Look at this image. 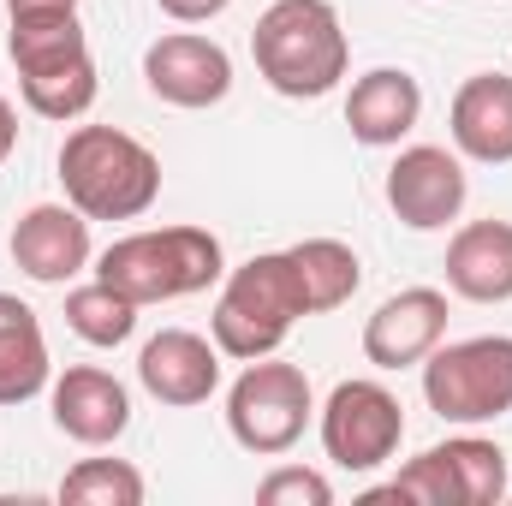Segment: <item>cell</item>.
Returning <instances> with one entry per match:
<instances>
[{"mask_svg": "<svg viewBox=\"0 0 512 506\" xmlns=\"http://www.w3.org/2000/svg\"><path fill=\"white\" fill-rule=\"evenodd\" d=\"M251 54L256 72L274 96H292V102H316L328 96L346 66H352V42H346V24L328 0H274L251 30Z\"/></svg>", "mask_w": 512, "mask_h": 506, "instance_id": "cell-1", "label": "cell"}, {"mask_svg": "<svg viewBox=\"0 0 512 506\" xmlns=\"http://www.w3.org/2000/svg\"><path fill=\"white\" fill-rule=\"evenodd\" d=\"M60 185L90 221H137L161 197V155L120 126H78L60 143Z\"/></svg>", "mask_w": 512, "mask_h": 506, "instance_id": "cell-2", "label": "cell"}, {"mask_svg": "<svg viewBox=\"0 0 512 506\" xmlns=\"http://www.w3.org/2000/svg\"><path fill=\"white\" fill-rule=\"evenodd\" d=\"M227 274V251L209 227H149L126 233L96 256V280L126 292L131 304H173L209 292Z\"/></svg>", "mask_w": 512, "mask_h": 506, "instance_id": "cell-3", "label": "cell"}, {"mask_svg": "<svg viewBox=\"0 0 512 506\" xmlns=\"http://www.w3.org/2000/svg\"><path fill=\"white\" fill-rule=\"evenodd\" d=\"M298 316H310V304H304L292 256L262 251L227 274V286L215 298V316H209V340L221 346V358L251 364V358H268V352L286 346Z\"/></svg>", "mask_w": 512, "mask_h": 506, "instance_id": "cell-4", "label": "cell"}, {"mask_svg": "<svg viewBox=\"0 0 512 506\" xmlns=\"http://www.w3.org/2000/svg\"><path fill=\"white\" fill-rule=\"evenodd\" d=\"M423 399L441 423H495L512 411V334H477V340H441L423 358Z\"/></svg>", "mask_w": 512, "mask_h": 506, "instance_id": "cell-5", "label": "cell"}, {"mask_svg": "<svg viewBox=\"0 0 512 506\" xmlns=\"http://www.w3.org/2000/svg\"><path fill=\"white\" fill-rule=\"evenodd\" d=\"M316 417V393H310V376L298 364H280L274 352L268 358H251L245 376L227 387V429L233 441L256 453V459H280L304 441Z\"/></svg>", "mask_w": 512, "mask_h": 506, "instance_id": "cell-6", "label": "cell"}, {"mask_svg": "<svg viewBox=\"0 0 512 506\" xmlns=\"http://www.w3.org/2000/svg\"><path fill=\"white\" fill-rule=\"evenodd\" d=\"M512 495L507 453L483 435H453L429 453H417L376 501H411V506H501Z\"/></svg>", "mask_w": 512, "mask_h": 506, "instance_id": "cell-7", "label": "cell"}, {"mask_svg": "<svg viewBox=\"0 0 512 506\" xmlns=\"http://www.w3.org/2000/svg\"><path fill=\"white\" fill-rule=\"evenodd\" d=\"M316 429H322V453H328L340 471L364 477V471H382L387 459L399 453V441H405V411H399V399L387 393L382 381L358 376V381H340V387L328 393Z\"/></svg>", "mask_w": 512, "mask_h": 506, "instance_id": "cell-8", "label": "cell"}, {"mask_svg": "<svg viewBox=\"0 0 512 506\" xmlns=\"http://www.w3.org/2000/svg\"><path fill=\"white\" fill-rule=\"evenodd\" d=\"M465 197H471L465 161L453 149H441V143H411L387 167V209L411 233H441L447 221H459Z\"/></svg>", "mask_w": 512, "mask_h": 506, "instance_id": "cell-9", "label": "cell"}, {"mask_svg": "<svg viewBox=\"0 0 512 506\" xmlns=\"http://www.w3.org/2000/svg\"><path fill=\"white\" fill-rule=\"evenodd\" d=\"M143 84L155 102L167 108H215L227 102L233 90V60L215 36H197V30H173V36H155L149 54H143Z\"/></svg>", "mask_w": 512, "mask_h": 506, "instance_id": "cell-10", "label": "cell"}, {"mask_svg": "<svg viewBox=\"0 0 512 506\" xmlns=\"http://www.w3.org/2000/svg\"><path fill=\"white\" fill-rule=\"evenodd\" d=\"M441 340H447V292H435V286L393 292V298L376 304V316L364 322V358L376 370H411Z\"/></svg>", "mask_w": 512, "mask_h": 506, "instance_id": "cell-11", "label": "cell"}, {"mask_svg": "<svg viewBox=\"0 0 512 506\" xmlns=\"http://www.w3.org/2000/svg\"><path fill=\"white\" fill-rule=\"evenodd\" d=\"M48 405H54V429L84 441V447H114L131 429V393L114 370L96 364H72L66 376L48 381Z\"/></svg>", "mask_w": 512, "mask_h": 506, "instance_id": "cell-12", "label": "cell"}, {"mask_svg": "<svg viewBox=\"0 0 512 506\" xmlns=\"http://www.w3.org/2000/svg\"><path fill=\"white\" fill-rule=\"evenodd\" d=\"M90 215H78L72 203H36L18 215L12 227V262L42 280V286H66L90 268Z\"/></svg>", "mask_w": 512, "mask_h": 506, "instance_id": "cell-13", "label": "cell"}, {"mask_svg": "<svg viewBox=\"0 0 512 506\" xmlns=\"http://www.w3.org/2000/svg\"><path fill=\"white\" fill-rule=\"evenodd\" d=\"M137 381L161 405H203L221 387V346L191 328H161L137 352Z\"/></svg>", "mask_w": 512, "mask_h": 506, "instance_id": "cell-14", "label": "cell"}, {"mask_svg": "<svg viewBox=\"0 0 512 506\" xmlns=\"http://www.w3.org/2000/svg\"><path fill=\"white\" fill-rule=\"evenodd\" d=\"M453 149L465 161H483V167H507L512 161V78L507 72H477L459 84L453 96Z\"/></svg>", "mask_w": 512, "mask_h": 506, "instance_id": "cell-15", "label": "cell"}, {"mask_svg": "<svg viewBox=\"0 0 512 506\" xmlns=\"http://www.w3.org/2000/svg\"><path fill=\"white\" fill-rule=\"evenodd\" d=\"M423 120V84L405 66H376L352 84L346 96V126L364 149H393L399 137H411V126Z\"/></svg>", "mask_w": 512, "mask_h": 506, "instance_id": "cell-16", "label": "cell"}, {"mask_svg": "<svg viewBox=\"0 0 512 506\" xmlns=\"http://www.w3.org/2000/svg\"><path fill=\"white\" fill-rule=\"evenodd\" d=\"M447 286L471 304L512 298V221H465L447 245Z\"/></svg>", "mask_w": 512, "mask_h": 506, "instance_id": "cell-17", "label": "cell"}, {"mask_svg": "<svg viewBox=\"0 0 512 506\" xmlns=\"http://www.w3.org/2000/svg\"><path fill=\"white\" fill-rule=\"evenodd\" d=\"M48 381H54V364H48L42 316L24 298L0 292V405H24Z\"/></svg>", "mask_w": 512, "mask_h": 506, "instance_id": "cell-18", "label": "cell"}, {"mask_svg": "<svg viewBox=\"0 0 512 506\" xmlns=\"http://www.w3.org/2000/svg\"><path fill=\"white\" fill-rule=\"evenodd\" d=\"M18 90H24V108L42 114V120H84L96 108V60L90 48L66 54V60H48V66H30L18 72Z\"/></svg>", "mask_w": 512, "mask_h": 506, "instance_id": "cell-19", "label": "cell"}, {"mask_svg": "<svg viewBox=\"0 0 512 506\" xmlns=\"http://www.w3.org/2000/svg\"><path fill=\"white\" fill-rule=\"evenodd\" d=\"M286 256L298 268V286H304L310 316L352 304V292L364 286V262H358V251L346 239H304V245H292Z\"/></svg>", "mask_w": 512, "mask_h": 506, "instance_id": "cell-20", "label": "cell"}, {"mask_svg": "<svg viewBox=\"0 0 512 506\" xmlns=\"http://www.w3.org/2000/svg\"><path fill=\"white\" fill-rule=\"evenodd\" d=\"M137 310L143 304H131L126 292H114L108 280H90V286H72L66 292V328L84 346H102V352L126 346L131 334H137Z\"/></svg>", "mask_w": 512, "mask_h": 506, "instance_id": "cell-21", "label": "cell"}, {"mask_svg": "<svg viewBox=\"0 0 512 506\" xmlns=\"http://www.w3.org/2000/svg\"><path fill=\"white\" fill-rule=\"evenodd\" d=\"M143 495H149V483L126 459H78L60 477V501L78 506H143Z\"/></svg>", "mask_w": 512, "mask_h": 506, "instance_id": "cell-22", "label": "cell"}, {"mask_svg": "<svg viewBox=\"0 0 512 506\" xmlns=\"http://www.w3.org/2000/svg\"><path fill=\"white\" fill-rule=\"evenodd\" d=\"M256 501L262 506H334V483L322 471H304V465H280L256 483Z\"/></svg>", "mask_w": 512, "mask_h": 506, "instance_id": "cell-23", "label": "cell"}, {"mask_svg": "<svg viewBox=\"0 0 512 506\" xmlns=\"http://www.w3.org/2000/svg\"><path fill=\"white\" fill-rule=\"evenodd\" d=\"M173 24H209V18H221L233 0H155Z\"/></svg>", "mask_w": 512, "mask_h": 506, "instance_id": "cell-24", "label": "cell"}, {"mask_svg": "<svg viewBox=\"0 0 512 506\" xmlns=\"http://www.w3.org/2000/svg\"><path fill=\"white\" fill-rule=\"evenodd\" d=\"M12 149H18V108L0 96V161H6Z\"/></svg>", "mask_w": 512, "mask_h": 506, "instance_id": "cell-25", "label": "cell"}, {"mask_svg": "<svg viewBox=\"0 0 512 506\" xmlns=\"http://www.w3.org/2000/svg\"><path fill=\"white\" fill-rule=\"evenodd\" d=\"M6 12H78V0H6Z\"/></svg>", "mask_w": 512, "mask_h": 506, "instance_id": "cell-26", "label": "cell"}]
</instances>
